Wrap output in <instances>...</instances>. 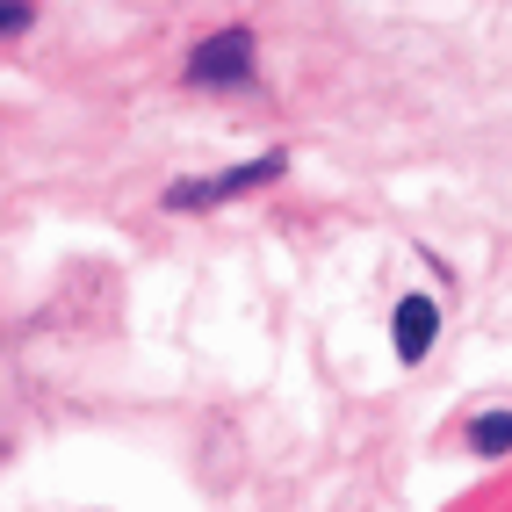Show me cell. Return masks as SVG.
<instances>
[{"label":"cell","mask_w":512,"mask_h":512,"mask_svg":"<svg viewBox=\"0 0 512 512\" xmlns=\"http://www.w3.org/2000/svg\"><path fill=\"white\" fill-rule=\"evenodd\" d=\"M289 174V152H260L246 166H224V174H195V181H166V210L174 217H202V210H224V202H246L260 188H275Z\"/></svg>","instance_id":"1"},{"label":"cell","mask_w":512,"mask_h":512,"mask_svg":"<svg viewBox=\"0 0 512 512\" xmlns=\"http://www.w3.org/2000/svg\"><path fill=\"white\" fill-rule=\"evenodd\" d=\"M181 80H188V87H202V94H238V87H253V80H260V37H253L246 22L210 29V37L188 51Z\"/></svg>","instance_id":"2"},{"label":"cell","mask_w":512,"mask_h":512,"mask_svg":"<svg viewBox=\"0 0 512 512\" xmlns=\"http://www.w3.org/2000/svg\"><path fill=\"white\" fill-rule=\"evenodd\" d=\"M390 347L404 368H419L433 347H440V303L433 296H404L397 303V318H390Z\"/></svg>","instance_id":"3"},{"label":"cell","mask_w":512,"mask_h":512,"mask_svg":"<svg viewBox=\"0 0 512 512\" xmlns=\"http://www.w3.org/2000/svg\"><path fill=\"white\" fill-rule=\"evenodd\" d=\"M469 448L484 455V462L512 455V412H476V419H469Z\"/></svg>","instance_id":"4"},{"label":"cell","mask_w":512,"mask_h":512,"mask_svg":"<svg viewBox=\"0 0 512 512\" xmlns=\"http://www.w3.org/2000/svg\"><path fill=\"white\" fill-rule=\"evenodd\" d=\"M37 22V0H0V37H22Z\"/></svg>","instance_id":"5"}]
</instances>
